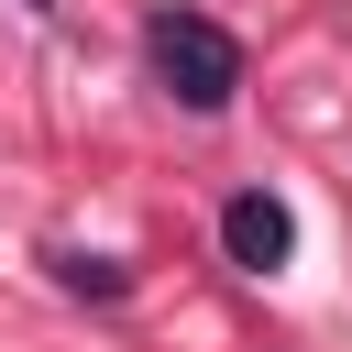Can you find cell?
I'll return each mask as SVG.
<instances>
[{"mask_svg": "<svg viewBox=\"0 0 352 352\" xmlns=\"http://www.w3.org/2000/svg\"><path fill=\"white\" fill-rule=\"evenodd\" d=\"M143 55H154V77H165L187 110H231V99H242V44H231L209 11H176V0H165V11L143 22Z\"/></svg>", "mask_w": 352, "mask_h": 352, "instance_id": "obj_1", "label": "cell"}, {"mask_svg": "<svg viewBox=\"0 0 352 352\" xmlns=\"http://www.w3.org/2000/svg\"><path fill=\"white\" fill-rule=\"evenodd\" d=\"M220 253H231L242 275H275V264L297 253V220H286V198H264V187L220 198Z\"/></svg>", "mask_w": 352, "mask_h": 352, "instance_id": "obj_2", "label": "cell"}, {"mask_svg": "<svg viewBox=\"0 0 352 352\" xmlns=\"http://www.w3.org/2000/svg\"><path fill=\"white\" fill-rule=\"evenodd\" d=\"M55 275H66V286H88V297H121V286H132V275H121V264H99V253H55Z\"/></svg>", "mask_w": 352, "mask_h": 352, "instance_id": "obj_3", "label": "cell"}]
</instances>
